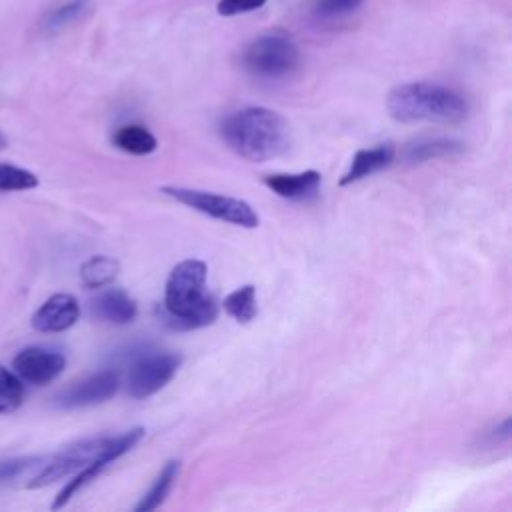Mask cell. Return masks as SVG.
Returning <instances> with one entry per match:
<instances>
[{
    "label": "cell",
    "instance_id": "obj_16",
    "mask_svg": "<svg viewBox=\"0 0 512 512\" xmlns=\"http://www.w3.org/2000/svg\"><path fill=\"white\" fill-rule=\"evenodd\" d=\"M112 142L116 148L134 154V156H148L158 148V140L156 136L142 124H124L120 126L114 136Z\"/></svg>",
    "mask_w": 512,
    "mask_h": 512
},
{
    "label": "cell",
    "instance_id": "obj_24",
    "mask_svg": "<svg viewBox=\"0 0 512 512\" xmlns=\"http://www.w3.org/2000/svg\"><path fill=\"white\" fill-rule=\"evenodd\" d=\"M42 462H44V458H40V456H18V458L0 460V486L18 478L20 474L28 472L30 468H34Z\"/></svg>",
    "mask_w": 512,
    "mask_h": 512
},
{
    "label": "cell",
    "instance_id": "obj_23",
    "mask_svg": "<svg viewBox=\"0 0 512 512\" xmlns=\"http://www.w3.org/2000/svg\"><path fill=\"white\" fill-rule=\"evenodd\" d=\"M364 0H316L314 14L322 20L342 18L362 6Z\"/></svg>",
    "mask_w": 512,
    "mask_h": 512
},
{
    "label": "cell",
    "instance_id": "obj_6",
    "mask_svg": "<svg viewBox=\"0 0 512 512\" xmlns=\"http://www.w3.org/2000/svg\"><path fill=\"white\" fill-rule=\"evenodd\" d=\"M182 364V356L174 352H144L128 368L126 388L132 398H148L164 388Z\"/></svg>",
    "mask_w": 512,
    "mask_h": 512
},
{
    "label": "cell",
    "instance_id": "obj_9",
    "mask_svg": "<svg viewBox=\"0 0 512 512\" xmlns=\"http://www.w3.org/2000/svg\"><path fill=\"white\" fill-rule=\"evenodd\" d=\"M118 374L114 370H102L90 374L54 396V404L64 410L94 406L110 400L118 390Z\"/></svg>",
    "mask_w": 512,
    "mask_h": 512
},
{
    "label": "cell",
    "instance_id": "obj_17",
    "mask_svg": "<svg viewBox=\"0 0 512 512\" xmlns=\"http://www.w3.org/2000/svg\"><path fill=\"white\" fill-rule=\"evenodd\" d=\"M180 472V460H168L164 464V468L160 470V474L156 476L154 484L150 486V490L142 496V500L134 506L136 512H150L156 510L168 496V492L172 490L176 478Z\"/></svg>",
    "mask_w": 512,
    "mask_h": 512
},
{
    "label": "cell",
    "instance_id": "obj_26",
    "mask_svg": "<svg viewBox=\"0 0 512 512\" xmlns=\"http://www.w3.org/2000/svg\"><path fill=\"white\" fill-rule=\"evenodd\" d=\"M4 146H6V140H4V136H2V134H0V150H2V148H4Z\"/></svg>",
    "mask_w": 512,
    "mask_h": 512
},
{
    "label": "cell",
    "instance_id": "obj_5",
    "mask_svg": "<svg viewBox=\"0 0 512 512\" xmlns=\"http://www.w3.org/2000/svg\"><path fill=\"white\" fill-rule=\"evenodd\" d=\"M160 192L174 198L176 202H180L200 214H206L210 218H216L220 222H228V224L242 226V228H256L260 222L256 210L240 198L214 194V192H206V190H196V188H182V186H164Z\"/></svg>",
    "mask_w": 512,
    "mask_h": 512
},
{
    "label": "cell",
    "instance_id": "obj_18",
    "mask_svg": "<svg viewBox=\"0 0 512 512\" xmlns=\"http://www.w3.org/2000/svg\"><path fill=\"white\" fill-rule=\"evenodd\" d=\"M118 268H120V264L116 258L98 254L82 264L80 280L86 288H104L116 278Z\"/></svg>",
    "mask_w": 512,
    "mask_h": 512
},
{
    "label": "cell",
    "instance_id": "obj_22",
    "mask_svg": "<svg viewBox=\"0 0 512 512\" xmlns=\"http://www.w3.org/2000/svg\"><path fill=\"white\" fill-rule=\"evenodd\" d=\"M38 186V176L14 164L0 162V192H22Z\"/></svg>",
    "mask_w": 512,
    "mask_h": 512
},
{
    "label": "cell",
    "instance_id": "obj_7",
    "mask_svg": "<svg viewBox=\"0 0 512 512\" xmlns=\"http://www.w3.org/2000/svg\"><path fill=\"white\" fill-rule=\"evenodd\" d=\"M110 440L112 436H98V438H86L66 446L52 460H48L38 474L30 478L26 488H44L48 484H54L56 480L76 474L78 470L94 462L108 448Z\"/></svg>",
    "mask_w": 512,
    "mask_h": 512
},
{
    "label": "cell",
    "instance_id": "obj_2",
    "mask_svg": "<svg viewBox=\"0 0 512 512\" xmlns=\"http://www.w3.org/2000/svg\"><path fill=\"white\" fill-rule=\"evenodd\" d=\"M220 134L238 156L252 162L278 158L290 148L286 118L264 106H248L226 116Z\"/></svg>",
    "mask_w": 512,
    "mask_h": 512
},
{
    "label": "cell",
    "instance_id": "obj_19",
    "mask_svg": "<svg viewBox=\"0 0 512 512\" xmlns=\"http://www.w3.org/2000/svg\"><path fill=\"white\" fill-rule=\"evenodd\" d=\"M90 12H92V2L90 0H68V2L52 8L44 16L42 28L52 34V32H58V30L82 20Z\"/></svg>",
    "mask_w": 512,
    "mask_h": 512
},
{
    "label": "cell",
    "instance_id": "obj_3",
    "mask_svg": "<svg viewBox=\"0 0 512 512\" xmlns=\"http://www.w3.org/2000/svg\"><path fill=\"white\" fill-rule=\"evenodd\" d=\"M386 108L398 122L442 124L462 122L470 110L460 92L434 82H406L392 88L386 98Z\"/></svg>",
    "mask_w": 512,
    "mask_h": 512
},
{
    "label": "cell",
    "instance_id": "obj_25",
    "mask_svg": "<svg viewBox=\"0 0 512 512\" xmlns=\"http://www.w3.org/2000/svg\"><path fill=\"white\" fill-rule=\"evenodd\" d=\"M268 0H218L216 12L220 16H238L262 8Z\"/></svg>",
    "mask_w": 512,
    "mask_h": 512
},
{
    "label": "cell",
    "instance_id": "obj_11",
    "mask_svg": "<svg viewBox=\"0 0 512 512\" xmlns=\"http://www.w3.org/2000/svg\"><path fill=\"white\" fill-rule=\"evenodd\" d=\"M80 318V304L72 294L60 292L50 296L34 314L32 326L38 332H64Z\"/></svg>",
    "mask_w": 512,
    "mask_h": 512
},
{
    "label": "cell",
    "instance_id": "obj_4",
    "mask_svg": "<svg viewBox=\"0 0 512 512\" xmlns=\"http://www.w3.org/2000/svg\"><path fill=\"white\" fill-rule=\"evenodd\" d=\"M240 60L248 74L264 80H278L290 76L300 66L302 54L290 36L270 32L252 40L244 48Z\"/></svg>",
    "mask_w": 512,
    "mask_h": 512
},
{
    "label": "cell",
    "instance_id": "obj_13",
    "mask_svg": "<svg viewBox=\"0 0 512 512\" xmlns=\"http://www.w3.org/2000/svg\"><path fill=\"white\" fill-rule=\"evenodd\" d=\"M320 172L304 170L298 174H268L264 176V184L278 196L288 200H306L316 196L320 188Z\"/></svg>",
    "mask_w": 512,
    "mask_h": 512
},
{
    "label": "cell",
    "instance_id": "obj_21",
    "mask_svg": "<svg viewBox=\"0 0 512 512\" xmlns=\"http://www.w3.org/2000/svg\"><path fill=\"white\" fill-rule=\"evenodd\" d=\"M24 400V386L16 372L0 366V414H10L20 408Z\"/></svg>",
    "mask_w": 512,
    "mask_h": 512
},
{
    "label": "cell",
    "instance_id": "obj_20",
    "mask_svg": "<svg viewBox=\"0 0 512 512\" xmlns=\"http://www.w3.org/2000/svg\"><path fill=\"white\" fill-rule=\"evenodd\" d=\"M224 310L228 316H232L236 322L248 324L250 320H254V316L258 314V304H256V288L252 284H244L240 288H236L234 292H230L224 302H222Z\"/></svg>",
    "mask_w": 512,
    "mask_h": 512
},
{
    "label": "cell",
    "instance_id": "obj_1",
    "mask_svg": "<svg viewBox=\"0 0 512 512\" xmlns=\"http://www.w3.org/2000/svg\"><path fill=\"white\" fill-rule=\"evenodd\" d=\"M206 264L190 258L176 264L166 280L162 322L172 330H196L218 316V302L206 292Z\"/></svg>",
    "mask_w": 512,
    "mask_h": 512
},
{
    "label": "cell",
    "instance_id": "obj_14",
    "mask_svg": "<svg viewBox=\"0 0 512 512\" xmlns=\"http://www.w3.org/2000/svg\"><path fill=\"white\" fill-rule=\"evenodd\" d=\"M392 160H394V148L390 144H380V146H374V148L358 150L352 156L350 168L340 178V186H348V184L358 182L366 176H372V174L388 168L392 164Z\"/></svg>",
    "mask_w": 512,
    "mask_h": 512
},
{
    "label": "cell",
    "instance_id": "obj_8",
    "mask_svg": "<svg viewBox=\"0 0 512 512\" xmlns=\"http://www.w3.org/2000/svg\"><path fill=\"white\" fill-rule=\"evenodd\" d=\"M144 438V428H132L120 436H112L108 448L94 460L90 462L88 466H84L82 470L76 472V476L60 490V494L56 496V500L52 502V508L58 510L62 508L64 504H68L72 500L74 494H78L86 484H90L108 464H112L114 460H118L120 456H124L126 452H130L140 440Z\"/></svg>",
    "mask_w": 512,
    "mask_h": 512
},
{
    "label": "cell",
    "instance_id": "obj_12",
    "mask_svg": "<svg viewBox=\"0 0 512 512\" xmlns=\"http://www.w3.org/2000/svg\"><path fill=\"white\" fill-rule=\"evenodd\" d=\"M90 310L96 318L110 322V324H118V326L132 322L138 314V306H136L134 298L128 296L120 288H108V290L100 292L90 302Z\"/></svg>",
    "mask_w": 512,
    "mask_h": 512
},
{
    "label": "cell",
    "instance_id": "obj_15",
    "mask_svg": "<svg viewBox=\"0 0 512 512\" xmlns=\"http://www.w3.org/2000/svg\"><path fill=\"white\" fill-rule=\"evenodd\" d=\"M464 150V144L454 138L446 136H434V138H418L410 144L404 146L402 156L410 164H420L426 160H436V158H450L456 156Z\"/></svg>",
    "mask_w": 512,
    "mask_h": 512
},
{
    "label": "cell",
    "instance_id": "obj_10",
    "mask_svg": "<svg viewBox=\"0 0 512 512\" xmlns=\"http://www.w3.org/2000/svg\"><path fill=\"white\" fill-rule=\"evenodd\" d=\"M12 368L20 380L34 386H44L62 374L66 368V358L56 350L30 346L14 356Z\"/></svg>",
    "mask_w": 512,
    "mask_h": 512
}]
</instances>
